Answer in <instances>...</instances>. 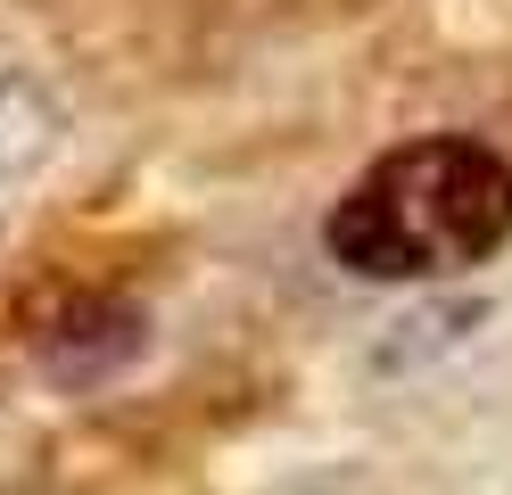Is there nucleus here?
Returning <instances> with one entry per match:
<instances>
[{"mask_svg":"<svg viewBox=\"0 0 512 495\" xmlns=\"http://www.w3.org/2000/svg\"><path fill=\"white\" fill-rule=\"evenodd\" d=\"M512 240V165L471 132L405 141L331 207L323 248L364 281H446Z\"/></svg>","mask_w":512,"mask_h":495,"instance_id":"1","label":"nucleus"},{"mask_svg":"<svg viewBox=\"0 0 512 495\" xmlns=\"http://www.w3.org/2000/svg\"><path fill=\"white\" fill-rule=\"evenodd\" d=\"M124 355H141V314H124V306L67 314V322L50 330V347H42L50 380H100L108 363H124Z\"/></svg>","mask_w":512,"mask_h":495,"instance_id":"2","label":"nucleus"},{"mask_svg":"<svg viewBox=\"0 0 512 495\" xmlns=\"http://www.w3.org/2000/svg\"><path fill=\"white\" fill-rule=\"evenodd\" d=\"M50 141V108H42V91L34 83H0V182L25 174V165L42 157Z\"/></svg>","mask_w":512,"mask_h":495,"instance_id":"3","label":"nucleus"}]
</instances>
